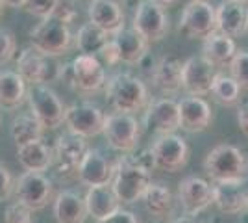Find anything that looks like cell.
Segmentation results:
<instances>
[{
    "instance_id": "cell-17",
    "label": "cell",
    "mask_w": 248,
    "mask_h": 223,
    "mask_svg": "<svg viewBox=\"0 0 248 223\" xmlns=\"http://www.w3.org/2000/svg\"><path fill=\"white\" fill-rule=\"evenodd\" d=\"M178 201L187 216H197L213 205V186L200 177H187L178 184Z\"/></svg>"
},
{
    "instance_id": "cell-24",
    "label": "cell",
    "mask_w": 248,
    "mask_h": 223,
    "mask_svg": "<svg viewBox=\"0 0 248 223\" xmlns=\"http://www.w3.org/2000/svg\"><path fill=\"white\" fill-rule=\"evenodd\" d=\"M111 37H113V41L117 43L119 56H121V62H123V64L137 65L145 58L146 54H148L150 43L146 41L145 37H141L134 28L123 26L121 30H117L115 34H111Z\"/></svg>"
},
{
    "instance_id": "cell-15",
    "label": "cell",
    "mask_w": 248,
    "mask_h": 223,
    "mask_svg": "<svg viewBox=\"0 0 248 223\" xmlns=\"http://www.w3.org/2000/svg\"><path fill=\"white\" fill-rule=\"evenodd\" d=\"M143 125L148 132L155 134H172L180 128V110L174 99H152L145 106Z\"/></svg>"
},
{
    "instance_id": "cell-45",
    "label": "cell",
    "mask_w": 248,
    "mask_h": 223,
    "mask_svg": "<svg viewBox=\"0 0 248 223\" xmlns=\"http://www.w3.org/2000/svg\"><path fill=\"white\" fill-rule=\"evenodd\" d=\"M155 4H159L161 8H167V6H170V4H174L176 0H154Z\"/></svg>"
},
{
    "instance_id": "cell-10",
    "label": "cell",
    "mask_w": 248,
    "mask_h": 223,
    "mask_svg": "<svg viewBox=\"0 0 248 223\" xmlns=\"http://www.w3.org/2000/svg\"><path fill=\"white\" fill-rule=\"evenodd\" d=\"M87 149V141L82 136H76L73 132L60 136L56 147L52 149V166L56 170V175L62 179L74 177Z\"/></svg>"
},
{
    "instance_id": "cell-27",
    "label": "cell",
    "mask_w": 248,
    "mask_h": 223,
    "mask_svg": "<svg viewBox=\"0 0 248 223\" xmlns=\"http://www.w3.org/2000/svg\"><path fill=\"white\" fill-rule=\"evenodd\" d=\"M235 52H237V47L233 37H228L220 32H213L211 35L204 37L202 56L213 67H226Z\"/></svg>"
},
{
    "instance_id": "cell-9",
    "label": "cell",
    "mask_w": 248,
    "mask_h": 223,
    "mask_svg": "<svg viewBox=\"0 0 248 223\" xmlns=\"http://www.w3.org/2000/svg\"><path fill=\"white\" fill-rule=\"evenodd\" d=\"M178 32L187 39H204L217 32L215 8L207 0H191L180 17Z\"/></svg>"
},
{
    "instance_id": "cell-47",
    "label": "cell",
    "mask_w": 248,
    "mask_h": 223,
    "mask_svg": "<svg viewBox=\"0 0 248 223\" xmlns=\"http://www.w3.org/2000/svg\"><path fill=\"white\" fill-rule=\"evenodd\" d=\"M2 11H4V2L0 0V17H2Z\"/></svg>"
},
{
    "instance_id": "cell-1",
    "label": "cell",
    "mask_w": 248,
    "mask_h": 223,
    "mask_svg": "<svg viewBox=\"0 0 248 223\" xmlns=\"http://www.w3.org/2000/svg\"><path fill=\"white\" fill-rule=\"evenodd\" d=\"M106 101L115 112L135 114L145 110L150 101L148 89L141 78L130 73H117L106 80Z\"/></svg>"
},
{
    "instance_id": "cell-40",
    "label": "cell",
    "mask_w": 248,
    "mask_h": 223,
    "mask_svg": "<svg viewBox=\"0 0 248 223\" xmlns=\"http://www.w3.org/2000/svg\"><path fill=\"white\" fill-rule=\"evenodd\" d=\"M104 60V64L108 65H117L121 64V56H119V49H117V43L113 41V37L109 35V39L106 41V45L102 47V51L98 54Z\"/></svg>"
},
{
    "instance_id": "cell-2",
    "label": "cell",
    "mask_w": 248,
    "mask_h": 223,
    "mask_svg": "<svg viewBox=\"0 0 248 223\" xmlns=\"http://www.w3.org/2000/svg\"><path fill=\"white\" fill-rule=\"evenodd\" d=\"M204 170L215 182H245L248 177V158L241 149L220 143L207 153Z\"/></svg>"
},
{
    "instance_id": "cell-12",
    "label": "cell",
    "mask_w": 248,
    "mask_h": 223,
    "mask_svg": "<svg viewBox=\"0 0 248 223\" xmlns=\"http://www.w3.org/2000/svg\"><path fill=\"white\" fill-rule=\"evenodd\" d=\"M152 156H154V168L167 173H176L180 171L187 162L191 149L187 141L178 134H163L161 138L150 147Z\"/></svg>"
},
{
    "instance_id": "cell-19",
    "label": "cell",
    "mask_w": 248,
    "mask_h": 223,
    "mask_svg": "<svg viewBox=\"0 0 248 223\" xmlns=\"http://www.w3.org/2000/svg\"><path fill=\"white\" fill-rule=\"evenodd\" d=\"M180 128L187 132H204L213 123V112L202 97L189 95L178 103Z\"/></svg>"
},
{
    "instance_id": "cell-14",
    "label": "cell",
    "mask_w": 248,
    "mask_h": 223,
    "mask_svg": "<svg viewBox=\"0 0 248 223\" xmlns=\"http://www.w3.org/2000/svg\"><path fill=\"white\" fill-rule=\"evenodd\" d=\"M15 197L17 201L24 203L28 208L41 210L45 208L52 197V181L43 175L41 171H26L15 182Z\"/></svg>"
},
{
    "instance_id": "cell-5",
    "label": "cell",
    "mask_w": 248,
    "mask_h": 223,
    "mask_svg": "<svg viewBox=\"0 0 248 223\" xmlns=\"http://www.w3.org/2000/svg\"><path fill=\"white\" fill-rule=\"evenodd\" d=\"M30 41L31 47L45 56L60 58L71 51L73 34L69 30V24H65L54 15H48L43 17L41 22L30 30Z\"/></svg>"
},
{
    "instance_id": "cell-49",
    "label": "cell",
    "mask_w": 248,
    "mask_h": 223,
    "mask_svg": "<svg viewBox=\"0 0 248 223\" xmlns=\"http://www.w3.org/2000/svg\"><path fill=\"white\" fill-rule=\"evenodd\" d=\"M235 2H243V4H247L248 0H235Z\"/></svg>"
},
{
    "instance_id": "cell-6",
    "label": "cell",
    "mask_w": 248,
    "mask_h": 223,
    "mask_svg": "<svg viewBox=\"0 0 248 223\" xmlns=\"http://www.w3.org/2000/svg\"><path fill=\"white\" fill-rule=\"evenodd\" d=\"M26 101L30 104L31 116L41 123L43 128L54 130L63 125L67 106L48 84H31L26 91Z\"/></svg>"
},
{
    "instance_id": "cell-34",
    "label": "cell",
    "mask_w": 248,
    "mask_h": 223,
    "mask_svg": "<svg viewBox=\"0 0 248 223\" xmlns=\"http://www.w3.org/2000/svg\"><path fill=\"white\" fill-rule=\"evenodd\" d=\"M228 67H230V76L237 82L239 87L248 89V51H237Z\"/></svg>"
},
{
    "instance_id": "cell-29",
    "label": "cell",
    "mask_w": 248,
    "mask_h": 223,
    "mask_svg": "<svg viewBox=\"0 0 248 223\" xmlns=\"http://www.w3.org/2000/svg\"><path fill=\"white\" fill-rule=\"evenodd\" d=\"M17 160L26 171L43 173L52 166V149L41 139H35L17 147Z\"/></svg>"
},
{
    "instance_id": "cell-50",
    "label": "cell",
    "mask_w": 248,
    "mask_h": 223,
    "mask_svg": "<svg viewBox=\"0 0 248 223\" xmlns=\"http://www.w3.org/2000/svg\"><path fill=\"white\" fill-rule=\"evenodd\" d=\"M247 210H248V195H247Z\"/></svg>"
},
{
    "instance_id": "cell-20",
    "label": "cell",
    "mask_w": 248,
    "mask_h": 223,
    "mask_svg": "<svg viewBox=\"0 0 248 223\" xmlns=\"http://www.w3.org/2000/svg\"><path fill=\"white\" fill-rule=\"evenodd\" d=\"M182 65L184 62L176 56H161L150 73L154 87L165 97L176 95L182 89Z\"/></svg>"
},
{
    "instance_id": "cell-39",
    "label": "cell",
    "mask_w": 248,
    "mask_h": 223,
    "mask_svg": "<svg viewBox=\"0 0 248 223\" xmlns=\"http://www.w3.org/2000/svg\"><path fill=\"white\" fill-rule=\"evenodd\" d=\"M15 190V181L11 177L8 168H4L0 164V201H8Z\"/></svg>"
},
{
    "instance_id": "cell-38",
    "label": "cell",
    "mask_w": 248,
    "mask_h": 223,
    "mask_svg": "<svg viewBox=\"0 0 248 223\" xmlns=\"http://www.w3.org/2000/svg\"><path fill=\"white\" fill-rule=\"evenodd\" d=\"M52 15L58 17V19L63 21L65 24H71V22L78 17V10L74 8L73 0H58L56 10L52 11Z\"/></svg>"
},
{
    "instance_id": "cell-36",
    "label": "cell",
    "mask_w": 248,
    "mask_h": 223,
    "mask_svg": "<svg viewBox=\"0 0 248 223\" xmlns=\"http://www.w3.org/2000/svg\"><path fill=\"white\" fill-rule=\"evenodd\" d=\"M17 52V39L8 28H0V65L13 60Z\"/></svg>"
},
{
    "instance_id": "cell-23",
    "label": "cell",
    "mask_w": 248,
    "mask_h": 223,
    "mask_svg": "<svg viewBox=\"0 0 248 223\" xmlns=\"http://www.w3.org/2000/svg\"><path fill=\"white\" fill-rule=\"evenodd\" d=\"M83 203H85L87 216H91L96 222L111 216L121 208V201L117 199V195H115V191L111 190L109 184L89 186L85 197H83Z\"/></svg>"
},
{
    "instance_id": "cell-21",
    "label": "cell",
    "mask_w": 248,
    "mask_h": 223,
    "mask_svg": "<svg viewBox=\"0 0 248 223\" xmlns=\"http://www.w3.org/2000/svg\"><path fill=\"white\" fill-rule=\"evenodd\" d=\"M248 8L243 2L235 0H224L215 8V21H217V32L224 34L228 37H239L245 34L247 28Z\"/></svg>"
},
{
    "instance_id": "cell-22",
    "label": "cell",
    "mask_w": 248,
    "mask_h": 223,
    "mask_svg": "<svg viewBox=\"0 0 248 223\" xmlns=\"http://www.w3.org/2000/svg\"><path fill=\"white\" fill-rule=\"evenodd\" d=\"M87 15L89 22L96 24L109 35L124 26V11L117 0H91Z\"/></svg>"
},
{
    "instance_id": "cell-25",
    "label": "cell",
    "mask_w": 248,
    "mask_h": 223,
    "mask_svg": "<svg viewBox=\"0 0 248 223\" xmlns=\"http://www.w3.org/2000/svg\"><path fill=\"white\" fill-rule=\"evenodd\" d=\"M248 191L243 190V182H215L213 205L224 214H241L247 210Z\"/></svg>"
},
{
    "instance_id": "cell-37",
    "label": "cell",
    "mask_w": 248,
    "mask_h": 223,
    "mask_svg": "<svg viewBox=\"0 0 248 223\" xmlns=\"http://www.w3.org/2000/svg\"><path fill=\"white\" fill-rule=\"evenodd\" d=\"M56 4H58V0H24L22 10L33 17L43 19V17L52 15V11L56 10Z\"/></svg>"
},
{
    "instance_id": "cell-31",
    "label": "cell",
    "mask_w": 248,
    "mask_h": 223,
    "mask_svg": "<svg viewBox=\"0 0 248 223\" xmlns=\"http://www.w3.org/2000/svg\"><path fill=\"white\" fill-rule=\"evenodd\" d=\"M74 39V47L82 54H93L98 56L106 41L109 39V34L104 32L102 28H98L93 22H85L80 26V30L76 32Z\"/></svg>"
},
{
    "instance_id": "cell-44",
    "label": "cell",
    "mask_w": 248,
    "mask_h": 223,
    "mask_svg": "<svg viewBox=\"0 0 248 223\" xmlns=\"http://www.w3.org/2000/svg\"><path fill=\"white\" fill-rule=\"evenodd\" d=\"M2 2L8 8H22V4H24V0H2Z\"/></svg>"
},
{
    "instance_id": "cell-46",
    "label": "cell",
    "mask_w": 248,
    "mask_h": 223,
    "mask_svg": "<svg viewBox=\"0 0 248 223\" xmlns=\"http://www.w3.org/2000/svg\"><path fill=\"white\" fill-rule=\"evenodd\" d=\"M150 223H165V220H159V218H155L154 222H150Z\"/></svg>"
},
{
    "instance_id": "cell-33",
    "label": "cell",
    "mask_w": 248,
    "mask_h": 223,
    "mask_svg": "<svg viewBox=\"0 0 248 223\" xmlns=\"http://www.w3.org/2000/svg\"><path fill=\"white\" fill-rule=\"evenodd\" d=\"M209 93L213 95V99L222 106H235L241 99V87L239 84L228 74L215 73L213 82H211V89Z\"/></svg>"
},
{
    "instance_id": "cell-7",
    "label": "cell",
    "mask_w": 248,
    "mask_h": 223,
    "mask_svg": "<svg viewBox=\"0 0 248 223\" xmlns=\"http://www.w3.org/2000/svg\"><path fill=\"white\" fill-rule=\"evenodd\" d=\"M17 73L28 84H50L60 80L62 64L54 56H45L33 47H26L17 58Z\"/></svg>"
},
{
    "instance_id": "cell-16",
    "label": "cell",
    "mask_w": 248,
    "mask_h": 223,
    "mask_svg": "<svg viewBox=\"0 0 248 223\" xmlns=\"http://www.w3.org/2000/svg\"><path fill=\"white\" fill-rule=\"evenodd\" d=\"M213 76H215V67L204 56L187 58L182 65V89L187 95L204 97L211 89Z\"/></svg>"
},
{
    "instance_id": "cell-3",
    "label": "cell",
    "mask_w": 248,
    "mask_h": 223,
    "mask_svg": "<svg viewBox=\"0 0 248 223\" xmlns=\"http://www.w3.org/2000/svg\"><path fill=\"white\" fill-rule=\"evenodd\" d=\"M113 166V179L109 182V186L115 191L117 199L121 201V205L137 203L143 197L146 186L152 182L150 181V171L145 170L143 166H139L130 154L121 156Z\"/></svg>"
},
{
    "instance_id": "cell-4",
    "label": "cell",
    "mask_w": 248,
    "mask_h": 223,
    "mask_svg": "<svg viewBox=\"0 0 248 223\" xmlns=\"http://www.w3.org/2000/svg\"><path fill=\"white\" fill-rule=\"evenodd\" d=\"M60 80H63L74 91L96 93L106 84V71L96 56L78 54L71 64L62 65Z\"/></svg>"
},
{
    "instance_id": "cell-26",
    "label": "cell",
    "mask_w": 248,
    "mask_h": 223,
    "mask_svg": "<svg viewBox=\"0 0 248 223\" xmlns=\"http://www.w3.org/2000/svg\"><path fill=\"white\" fill-rule=\"evenodd\" d=\"M54 218L58 223H85V203L76 191H60L54 199Z\"/></svg>"
},
{
    "instance_id": "cell-32",
    "label": "cell",
    "mask_w": 248,
    "mask_h": 223,
    "mask_svg": "<svg viewBox=\"0 0 248 223\" xmlns=\"http://www.w3.org/2000/svg\"><path fill=\"white\" fill-rule=\"evenodd\" d=\"M43 130H45L43 125L31 114H21L11 123V138L19 147V145H26L35 139H41Z\"/></svg>"
},
{
    "instance_id": "cell-41",
    "label": "cell",
    "mask_w": 248,
    "mask_h": 223,
    "mask_svg": "<svg viewBox=\"0 0 248 223\" xmlns=\"http://www.w3.org/2000/svg\"><path fill=\"white\" fill-rule=\"evenodd\" d=\"M96 223H139V220H137V216L134 212L119 208L117 212H113L111 216H108V218H104V220Z\"/></svg>"
},
{
    "instance_id": "cell-11",
    "label": "cell",
    "mask_w": 248,
    "mask_h": 223,
    "mask_svg": "<svg viewBox=\"0 0 248 223\" xmlns=\"http://www.w3.org/2000/svg\"><path fill=\"white\" fill-rule=\"evenodd\" d=\"M132 28L148 43H157L169 34V17L154 0H141L134 11Z\"/></svg>"
},
{
    "instance_id": "cell-35",
    "label": "cell",
    "mask_w": 248,
    "mask_h": 223,
    "mask_svg": "<svg viewBox=\"0 0 248 223\" xmlns=\"http://www.w3.org/2000/svg\"><path fill=\"white\" fill-rule=\"evenodd\" d=\"M33 210L28 208L24 203L15 201L8 205L4 212V223H35L33 222Z\"/></svg>"
},
{
    "instance_id": "cell-13",
    "label": "cell",
    "mask_w": 248,
    "mask_h": 223,
    "mask_svg": "<svg viewBox=\"0 0 248 223\" xmlns=\"http://www.w3.org/2000/svg\"><path fill=\"white\" fill-rule=\"evenodd\" d=\"M104 114L100 108L93 103H76L65 108L63 123L67 125L69 132L82 138H93L102 134L104 128Z\"/></svg>"
},
{
    "instance_id": "cell-42",
    "label": "cell",
    "mask_w": 248,
    "mask_h": 223,
    "mask_svg": "<svg viewBox=\"0 0 248 223\" xmlns=\"http://www.w3.org/2000/svg\"><path fill=\"white\" fill-rule=\"evenodd\" d=\"M237 125L241 128V132L248 136V103L237 108Z\"/></svg>"
},
{
    "instance_id": "cell-48",
    "label": "cell",
    "mask_w": 248,
    "mask_h": 223,
    "mask_svg": "<svg viewBox=\"0 0 248 223\" xmlns=\"http://www.w3.org/2000/svg\"><path fill=\"white\" fill-rule=\"evenodd\" d=\"M245 34H248V17H247V28H245Z\"/></svg>"
},
{
    "instance_id": "cell-8",
    "label": "cell",
    "mask_w": 248,
    "mask_h": 223,
    "mask_svg": "<svg viewBox=\"0 0 248 223\" xmlns=\"http://www.w3.org/2000/svg\"><path fill=\"white\" fill-rule=\"evenodd\" d=\"M102 134L111 149L121 153H132L141 136V123L134 114L113 112L104 119Z\"/></svg>"
},
{
    "instance_id": "cell-28",
    "label": "cell",
    "mask_w": 248,
    "mask_h": 223,
    "mask_svg": "<svg viewBox=\"0 0 248 223\" xmlns=\"http://www.w3.org/2000/svg\"><path fill=\"white\" fill-rule=\"evenodd\" d=\"M26 82L17 71H0V108L17 110L26 101Z\"/></svg>"
},
{
    "instance_id": "cell-18",
    "label": "cell",
    "mask_w": 248,
    "mask_h": 223,
    "mask_svg": "<svg viewBox=\"0 0 248 223\" xmlns=\"http://www.w3.org/2000/svg\"><path fill=\"white\" fill-rule=\"evenodd\" d=\"M113 171L115 166L98 149H87V153L83 154L82 162H80L76 177L85 186H102V184L111 182Z\"/></svg>"
},
{
    "instance_id": "cell-30",
    "label": "cell",
    "mask_w": 248,
    "mask_h": 223,
    "mask_svg": "<svg viewBox=\"0 0 248 223\" xmlns=\"http://www.w3.org/2000/svg\"><path fill=\"white\" fill-rule=\"evenodd\" d=\"M141 199L145 201L146 210L152 214L154 218H159V220L169 218L170 212H172V208H174V195L163 184L150 182L146 186V190Z\"/></svg>"
},
{
    "instance_id": "cell-43",
    "label": "cell",
    "mask_w": 248,
    "mask_h": 223,
    "mask_svg": "<svg viewBox=\"0 0 248 223\" xmlns=\"http://www.w3.org/2000/svg\"><path fill=\"white\" fill-rule=\"evenodd\" d=\"M169 223H200V222H197V220L191 218V216H180V218H174L172 222H169Z\"/></svg>"
}]
</instances>
